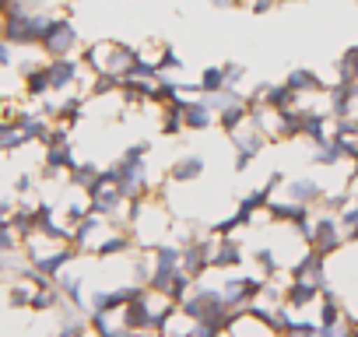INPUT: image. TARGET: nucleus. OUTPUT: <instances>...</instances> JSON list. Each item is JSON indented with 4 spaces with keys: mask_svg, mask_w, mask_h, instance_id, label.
Here are the masks:
<instances>
[{
    "mask_svg": "<svg viewBox=\"0 0 358 337\" xmlns=\"http://www.w3.org/2000/svg\"><path fill=\"white\" fill-rule=\"evenodd\" d=\"M78 57H81V64H85L95 78L123 81V78L137 74L134 46H130V43H120V39H95V43H85Z\"/></svg>",
    "mask_w": 358,
    "mask_h": 337,
    "instance_id": "f257e3e1",
    "label": "nucleus"
},
{
    "mask_svg": "<svg viewBox=\"0 0 358 337\" xmlns=\"http://www.w3.org/2000/svg\"><path fill=\"white\" fill-rule=\"evenodd\" d=\"M81 46H85V39H81L78 25H74L67 15H53L50 25H46V36H43V43H39L43 57H46V60H57V57H78Z\"/></svg>",
    "mask_w": 358,
    "mask_h": 337,
    "instance_id": "f03ea898",
    "label": "nucleus"
},
{
    "mask_svg": "<svg viewBox=\"0 0 358 337\" xmlns=\"http://www.w3.org/2000/svg\"><path fill=\"white\" fill-rule=\"evenodd\" d=\"M306 243H309L313 253H320V257H334L341 246H348V236H344L337 215H330V211H313L309 229H306Z\"/></svg>",
    "mask_w": 358,
    "mask_h": 337,
    "instance_id": "7ed1b4c3",
    "label": "nucleus"
},
{
    "mask_svg": "<svg viewBox=\"0 0 358 337\" xmlns=\"http://www.w3.org/2000/svg\"><path fill=\"white\" fill-rule=\"evenodd\" d=\"M229 148H232V155H236V168H239V173H246V168L267 151V137L257 130V123H253V116H246L239 127H232L229 134Z\"/></svg>",
    "mask_w": 358,
    "mask_h": 337,
    "instance_id": "20e7f679",
    "label": "nucleus"
},
{
    "mask_svg": "<svg viewBox=\"0 0 358 337\" xmlns=\"http://www.w3.org/2000/svg\"><path fill=\"white\" fill-rule=\"evenodd\" d=\"M274 197H281V201H288V204H299V208L316 211V208L323 204V197H327V187H323L320 180H313V176H295V180H288V176H285V183H281V190H278Z\"/></svg>",
    "mask_w": 358,
    "mask_h": 337,
    "instance_id": "39448f33",
    "label": "nucleus"
},
{
    "mask_svg": "<svg viewBox=\"0 0 358 337\" xmlns=\"http://www.w3.org/2000/svg\"><path fill=\"white\" fill-rule=\"evenodd\" d=\"M208 158L204 155H179L169 168H165V187H194L204 180Z\"/></svg>",
    "mask_w": 358,
    "mask_h": 337,
    "instance_id": "423d86ee",
    "label": "nucleus"
},
{
    "mask_svg": "<svg viewBox=\"0 0 358 337\" xmlns=\"http://www.w3.org/2000/svg\"><path fill=\"white\" fill-rule=\"evenodd\" d=\"M225 337H281L278 327H271L264 316H257L253 309H239L229 316L225 323Z\"/></svg>",
    "mask_w": 358,
    "mask_h": 337,
    "instance_id": "0eeeda50",
    "label": "nucleus"
},
{
    "mask_svg": "<svg viewBox=\"0 0 358 337\" xmlns=\"http://www.w3.org/2000/svg\"><path fill=\"white\" fill-rule=\"evenodd\" d=\"M179 109H183V130H187V134H204V130L218 127L215 109L208 106L204 95H190V99H183V102H179Z\"/></svg>",
    "mask_w": 358,
    "mask_h": 337,
    "instance_id": "6e6552de",
    "label": "nucleus"
},
{
    "mask_svg": "<svg viewBox=\"0 0 358 337\" xmlns=\"http://www.w3.org/2000/svg\"><path fill=\"white\" fill-rule=\"evenodd\" d=\"M285 85H288L292 95H313V92H323V88H327V81H323L313 67H292V71L285 74Z\"/></svg>",
    "mask_w": 358,
    "mask_h": 337,
    "instance_id": "1a4fd4ad",
    "label": "nucleus"
},
{
    "mask_svg": "<svg viewBox=\"0 0 358 337\" xmlns=\"http://www.w3.org/2000/svg\"><path fill=\"white\" fill-rule=\"evenodd\" d=\"M194 327H197V323H194L183 309L176 306V309L158 323V337H194Z\"/></svg>",
    "mask_w": 358,
    "mask_h": 337,
    "instance_id": "9d476101",
    "label": "nucleus"
},
{
    "mask_svg": "<svg viewBox=\"0 0 358 337\" xmlns=\"http://www.w3.org/2000/svg\"><path fill=\"white\" fill-rule=\"evenodd\" d=\"M334 81H344V85H351V81H358V46H348L341 57H337V64H334Z\"/></svg>",
    "mask_w": 358,
    "mask_h": 337,
    "instance_id": "9b49d317",
    "label": "nucleus"
},
{
    "mask_svg": "<svg viewBox=\"0 0 358 337\" xmlns=\"http://www.w3.org/2000/svg\"><path fill=\"white\" fill-rule=\"evenodd\" d=\"M197 92L201 95H215V92H225V74H222V64H211L201 71L197 78Z\"/></svg>",
    "mask_w": 358,
    "mask_h": 337,
    "instance_id": "f8f14e48",
    "label": "nucleus"
},
{
    "mask_svg": "<svg viewBox=\"0 0 358 337\" xmlns=\"http://www.w3.org/2000/svg\"><path fill=\"white\" fill-rule=\"evenodd\" d=\"M4 253H22V232L11 218H0V257Z\"/></svg>",
    "mask_w": 358,
    "mask_h": 337,
    "instance_id": "ddd939ff",
    "label": "nucleus"
},
{
    "mask_svg": "<svg viewBox=\"0 0 358 337\" xmlns=\"http://www.w3.org/2000/svg\"><path fill=\"white\" fill-rule=\"evenodd\" d=\"M222 74H225V88L246 95V88H243V85H246V74H250L246 64H239V60H225V64H222Z\"/></svg>",
    "mask_w": 358,
    "mask_h": 337,
    "instance_id": "4468645a",
    "label": "nucleus"
},
{
    "mask_svg": "<svg viewBox=\"0 0 358 337\" xmlns=\"http://www.w3.org/2000/svg\"><path fill=\"white\" fill-rule=\"evenodd\" d=\"M281 4V0H243V8H250L253 15H267V11H274Z\"/></svg>",
    "mask_w": 358,
    "mask_h": 337,
    "instance_id": "2eb2a0df",
    "label": "nucleus"
},
{
    "mask_svg": "<svg viewBox=\"0 0 358 337\" xmlns=\"http://www.w3.org/2000/svg\"><path fill=\"white\" fill-rule=\"evenodd\" d=\"M15 53H18V50H15L8 39H0V67L11 71V67H15Z\"/></svg>",
    "mask_w": 358,
    "mask_h": 337,
    "instance_id": "dca6fc26",
    "label": "nucleus"
},
{
    "mask_svg": "<svg viewBox=\"0 0 358 337\" xmlns=\"http://www.w3.org/2000/svg\"><path fill=\"white\" fill-rule=\"evenodd\" d=\"M348 197H351V204H358V173H348Z\"/></svg>",
    "mask_w": 358,
    "mask_h": 337,
    "instance_id": "f3484780",
    "label": "nucleus"
},
{
    "mask_svg": "<svg viewBox=\"0 0 358 337\" xmlns=\"http://www.w3.org/2000/svg\"><path fill=\"white\" fill-rule=\"evenodd\" d=\"M211 8H218V11H229V8H239L236 0H211Z\"/></svg>",
    "mask_w": 358,
    "mask_h": 337,
    "instance_id": "a211bd4d",
    "label": "nucleus"
}]
</instances>
